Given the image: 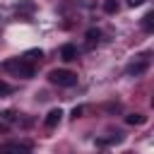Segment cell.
<instances>
[{
    "instance_id": "cell-1",
    "label": "cell",
    "mask_w": 154,
    "mask_h": 154,
    "mask_svg": "<svg viewBox=\"0 0 154 154\" xmlns=\"http://www.w3.org/2000/svg\"><path fill=\"white\" fill-rule=\"evenodd\" d=\"M2 70H10V72H14V75L22 77V79L34 77V65H31V60H26L24 55H22V58H12V60H5V63H2Z\"/></svg>"
},
{
    "instance_id": "cell-2",
    "label": "cell",
    "mask_w": 154,
    "mask_h": 154,
    "mask_svg": "<svg viewBox=\"0 0 154 154\" xmlns=\"http://www.w3.org/2000/svg\"><path fill=\"white\" fill-rule=\"evenodd\" d=\"M48 79L53 84H58V87H72V84H77V75L70 72V70H51Z\"/></svg>"
},
{
    "instance_id": "cell-3",
    "label": "cell",
    "mask_w": 154,
    "mask_h": 154,
    "mask_svg": "<svg viewBox=\"0 0 154 154\" xmlns=\"http://www.w3.org/2000/svg\"><path fill=\"white\" fill-rule=\"evenodd\" d=\"M31 142H5L0 144V152H29Z\"/></svg>"
},
{
    "instance_id": "cell-4",
    "label": "cell",
    "mask_w": 154,
    "mask_h": 154,
    "mask_svg": "<svg viewBox=\"0 0 154 154\" xmlns=\"http://www.w3.org/2000/svg\"><path fill=\"white\" fill-rule=\"evenodd\" d=\"M60 118H63V111H60V108H51V111L46 113V118H43V125H46V128H55V125L60 123Z\"/></svg>"
},
{
    "instance_id": "cell-5",
    "label": "cell",
    "mask_w": 154,
    "mask_h": 154,
    "mask_svg": "<svg viewBox=\"0 0 154 154\" xmlns=\"http://www.w3.org/2000/svg\"><path fill=\"white\" fill-rule=\"evenodd\" d=\"M60 58H63L65 63H72V60H77V46H72V43H65V46L60 48Z\"/></svg>"
},
{
    "instance_id": "cell-6",
    "label": "cell",
    "mask_w": 154,
    "mask_h": 154,
    "mask_svg": "<svg viewBox=\"0 0 154 154\" xmlns=\"http://www.w3.org/2000/svg\"><path fill=\"white\" fill-rule=\"evenodd\" d=\"M125 72H128V75H135V77H137V75H142V72H147V60L142 58V60H135V63H130Z\"/></svg>"
},
{
    "instance_id": "cell-7",
    "label": "cell",
    "mask_w": 154,
    "mask_h": 154,
    "mask_svg": "<svg viewBox=\"0 0 154 154\" xmlns=\"http://www.w3.org/2000/svg\"><path fill=\"white\" fill-rule=\"evenodd\" d=\"M140 26H142V31H147V34H152V31H154V10H152V12H147V14L142 17Z\"/></svg>"
},
{
    "instance_id": "cell-8",
    "label": "cell",
    "mask_w": 154,
    "mask_h": 154,
    "mask_svg": "<svg viewBox=\"0 0 154 154\" xmlns=\"http://www.w3.org/2000/svg\"><path fill=\"white\" fill-rule=\"evenodd\" d=\"M144 120H147V118H144L142 113H130V116H125V123H128V125H142Z\"/></svg>"
},
{
    "instance_id": "cell-9",
    "label": "cell",
    "mask_w": 154,
    "mask_h": 154,
    "mask_svg": "<svg viewBox=\"0 0 154 154\" xmlns=\"http://www.w3.org/2000/svg\"><path fill=\"white\" fill-rule=\"evenodd\" d=\"M103 12H106V14L118 12V0H103Z\"/></svg>"
},
{
    "instance_id": "cell-10",
    "label": "cell",
    "mask_w": 154,
    "mask_h": 154,
    "mask_svg": "<svg viewBox=\"0 0 154 154\" xmlns=\"http://www.w3.org/2000/svg\"><path fill=\"white\" fill-rule=\"evenodd\" d=\"M84 36H87V43H89V46H94V43L99 41V36H101V34H99V29H89Z\"/></svg>"
},
{
    "instance_id": "cell-11",
    "label": "cell",
    "mask_w": 154,
    "mask_h": 154,
    "mask_svg": "<svg viewBox=\"0 0 154 154\" xmlns=\"http://www.w3.org/2000/svg\"><path fill=\"white\" fill-rule=\"evenodd\" d=\"M24 58L34 63L36 58H43V51H41V48H31V51H26V53H24Z\"/></svg>"
},
{
    "instance_id": "cell-12",
    "label": "cell",
    "mask_w": 154,
    "mask_h": 154,
    "mask_svg": "<svg viewBox=\"0 0 154 154\" xmlns=\"http://www.w3.org/2000/svg\"><path fill=\"white\" fill-rule=\"evenodd\" d=\"M12 91V87L7 84V82H0V96H5V94H10Z\"/></svg>"
},
{
    "instance_id": "cell-13",
    "label": "cell",
    "mask_w": 154,
    "mask_h": 154,
    "mask_svg": "<svg viewBox=\"0 0 154 154\" xmlns=\"http://www.w3.org/2000/svg\"><path fill=\"white\" fill-rule=\"evenodd\" d=\"M82 113H84V106H75L72 108V118H79Z\"/></svg>"
},
{
    "instance_id": "cell-14",
    "label": "cell",
    "mask_w": 154,
    "mask_h": 154,
    "mask_svg": "<svg viewBox=\"0 0 154 154\" xmlns=\"http://www.w3.org/2000/svg\"><path fill=\"white\" fill-rule=\"evenodd\" d=\"M5 118H7V120H14L17 116H14V111H5Z\"/></svg>"
},
{
    "instance_id": "cell-15",
    "label": "cell",
    "mask_w": 154,
    "mask_h": 154,
    "mask_svg": "<svg viewBox=\"0 0 154 154\" xmlns=\"http://www.w3.org/2000/svg\"><path fill=\"white\" fill-rule=\"evenodd\" d=\"M142 2H144V0H128V5H130V7H137V5H142Z\"/></svg>"
},
{
    "instance_id": "cell-16",
    "label": "cell",
    "mask_w": 154,
    "mask_h": 154,
    "mask_svg": "<svg viewBox=\"0 0 154 154\" xmlns=\"http://www.w3.org/2000/svg\"><path fill=\"white\" fill-rule=\"evenodd\" d=\"M5 130H7V125H5V123H0V132H5Z\"/></svg>"
},
{
    "instance_id": "cell-17",
    "label": "cell",
    "mask_w": 154,
    "mask_h": 154,
    "mask_svg": "<svg viewBox=\"0 0 154 154\" xmlns=\"http://www.w3.org/2000/svg\"><path fill=\"white\" fill-rule=\"evenodd\" d=\"M152 108H154V99H152Z\"/></svg>"
}]
</instances>
